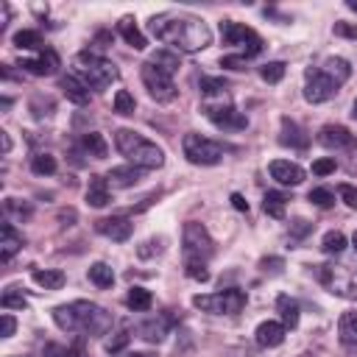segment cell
I'll return each instance as SVG.
<instances>
[{
  "mask_svg": "<svg viewBox=\"0 0 357 357\" xmlns=\"http://www.w3.org/2000/svg\"><path fill=\"white\" fill-rule=\"evenodd\" d=\"M307 198H310V204H315V206H321V209H329V206L335 204V192H332L329 187H312Z\"/></svg>",
  "mask_w": 357,
  "mask_h": 357,
  "instance_id": "cell-39",
  "label": "cell"
},
{
  "mask_svg": "<svg viewBox=\"0 0 357 357\" xmlns=\"http://www.w3.org/2000/svg\"><path fill=\"white\" fill-rule=\"evenodd\" d=\"M268 170H271V178H276L279 184H287V187H296L304 181V167H298L290 159H273Z\"/></svg>",
  "mask_w": 357,
  "mask_h": 357,
  "instance_id": "cell-17",
  "label": "cell"
},
{
  "mask_svg": "<svg viewBox=\"0 0 357 357\" xmlns=\"http://www.w3.org/2000/svg\"><path fill=\"white\" fill-rule=\"evenodd\" d=\"M59 89L64 92V98L70 100V103H75V106H86L89 103V98H92V92H89V86L75 75V73H67V75H61V81H59Z\"/></svg>",
  "mask_w": 357,
  "mask_h": 357,
  "instance_id": "cell-16",
  "label": "cell"
},
{
  "mask_svg": "<svg viewBox=\"0 0 357 357\" xmlns=\"http://www.w3.org/2000/svg\"><path fill=\"white\" fill-rule=\"evenodd\" d=\"M151 304H153V296L145 287H131L126 296V307L134 312H145V310H151Z\"/></svg>",
  "mask_w": 357,
  "mask_h": 357,
  "instance_id": "cell-31",
  "label": "cell"
},
{
  "mask_svg": "<svg viewBox=\"0 0 357 357\" xmlns=\"http://www.w3.org/2000/svg\"><path fill=\"white\" fill-rule=\"evenodd\" d=\"M165 335H167V318H165V315L151 318V321H145V324L139 326V337L148 340V343H162Z\"/></svg>",
  "mask_w": 357,
  "mask_h": 357,
  "instance_id": "cell-27",
  "label": "cell"
},
{
  "mask_svg": "<svg viewBox=\"0 0 357 357\" xmlns=\"http://www.w3.org/2000/svg\"><path fill=\"white\" fill-rule=\"evenodd\" d=\"M31 279L39 284V287H45V290H61L64 287V282H67V276H64V271H59V268H36L33 273H31Z\"/></svg>",
  "mask_w": 357,
  "mask_h": 357,
  "instance_id": "cell-25",
  "label": "cell"
},
{
  "mask_svg": "<svg viewBox=\"0 0 357 357\" xmlns=\"http://www.w3.org/2000/svg\"><path fill=\"white\" fill-rule=\"evenodd\" d=\"M276 312H279V318H282V326H284V329H296V326H298L301 310H298V301H296V298H290L287 293H282V296L276 298Z\"/></svg>",
  "mask_w": 357,
  "mask_h": 357,
  "instance_id": "cell-22",
  "label": "cell"
},
{
  "mask_svg": "<svg viewBox=\"0 0 357 357\" xmlns=\"http://www.w3.org/2000/svg\"><path fill=\"white\" fill-rule=\"evenodd\" d=\"M304 78H307V84H304V100L307 103H324V100H329L340 89L321 67H307Z\"/></svg>",
  "mask_w": 357,
  "mask_h": 357,
  "instance_id": "cell-12",
  "label": "cell"
},
{
  "mask_svg": "<svg viewBox=\"0 0 357 357\" xmlns=\"http://www.w3.org/2000/svg\"><path fill=\"white\" fill-rule=\"evenodd\" d=\"M279 142H282L284 148H298V151H304V148L310 145V137L304 134V128H301L296 120H290V117H282Z\"/></svg>",
  "mask_w": 357,
  "mask_h": 357,
  "instance_id": "cell-19",
  "label": "cell"
},
{
  "mask_svg": "<svg viewBox=\"0 0 357 357\" xmlns=\"http://www.w3.org/2000/svg\"><path fill=\"white\" fill-rule=\"evenodd\" d=\"M318 142H321L324 148H335V151H340V148H357V137H354L346 126H337V123L321 126Z\"/></svg>",
  "mask_w": 357,
  "mask_h": 357,
  "instance_id": "cell-13",
  "label": "cell"
},
{
  "mask_svg": "<svg viewBox=\"0 0 357 357\" xmlns=\"http://www.w3.org/2000/svg\"><path fill=\"white\" fill-rule=\"evenodd\" d=\"M287 192H279V190H268L265 192V198H262V209H265V215H271V218H284V206H287Z\"/></svg>",
  "mask_w": 357,
  "mask_h": 357,
  "instance_id": "cell-28",
  "label": "cell"
},
{
  "mask_svg": "<svg viewBox=\"0 0 357 357\" xmlns=\"http://www.w3.org/2000/svg\"><path fill=\"white\" fill-rule=\"evenodd\" d=\"M351 114H354V120H357V100H354V106H351Z\"/></svg>",
  "mask_w": 357,
  "mask_h": 357,
  "instance_id": "cell-57",
  "label": "cell"
},
{
  "mask_svg": "<svg viewBox=\"0 0 357 357\" xmlns=\"http://www.w3.org/2000/svg\"><path fill=\"white\" fill-rule=\"evenodd\" d=\"M14 45L20 50H45V42H42V33L39 31H31V28H22L14 33Z\"/></svg>",
  "mask_w": 357,
  "mask_h": 357,
  "instance_id": "cell-32",
  "label": "cell"
},
{
  "mask_svg": "<svg viewBox=\"0 0 357 357\" xmlns=\"http://www.w3.org/2000/svg\"><path fill=\"white\" fill-rule=\"evenodd\" d=\"M340 332H343V340L357 337V312H346L340 318Z\"/></svg>",
  "mask_w": 357,
  "mask_h": 357,
  "instance_id": "cell-43",
  "label": "cell"
},
{
  "mask_svg": "<svg viewBox=\"0 0 357 357\" xmlns=\"http://www.w3.org/2000/svg\"><path fill=\"white\" fill-rule=\"evenodd\" d=\"M337 195H340V201H343L349 209H357V187H351V184H337Z\"/></svg>",
  "mask_w": 357,
  "mask_h": 357,
  "instance_id": "cell-46",
  "label": "cell"
},
{
  "mask_svg": "<svg viewBox=\"0 0 357 357\" xmlns=\"http://www.w3.org/2000/svg\"><path fill=\"white\" fill-rule=\"evenodd\" d=\"M181 251H184V259H201V262H206L215 254V243H212L209 231L201 223L187 220L184 229H181Z\"/></svg>",
  "mask_w": 357,
  "mask_h": 357,
  "instance_id": "cell-10",
  "label": "cell"
},
{
  "mask_svg": "<svg viewBox=\"0 0 357 357\" xmlns=\"http://www.w3.org/2000/svg\"><path fill=\"white\" fill-rule=\"evenodd\" d=\"M95 229H98L103 237L114 240V243H126V240L131 237V231H134V223H131L128 218L114 215V218H100V220L95 223Z\"/></svg>",
  "mask_w": 357,
  "mask_h": 357,
  "instance_id": "cell-14",
  "label": "cell"
},
{
  "mask_svg": "<svg viewBox=\"0 0 357 357\" xmlns=\"http://www.w3.org/2000/svg\"><path fill=\"white\" fill-rule=\"evenodd\" d=\"M335 33H337V36L357 39V25H349V22H335Z\"/></svg>",
  "mask_w": 357,
  "mask_h": 357,
  "instance_id": "cell-52",
  "label": "cell"
},
{
  "mask_svg": "<svg viewBox=\"0 0 357 357\" xmlns=\"http://www.w3.org/2000/svg\"><path fill=\"white\" fill-rule=\"evenodd\" d=\"M20 67H22L25 73H31V75H53V73L59 70V56H56V50L45 47V50H39V56L22 59Z\"/></svg>",
  "mask_w": 357,
  "mask_h": 357,
  "instance_id": "cell-15",
  "label": "cell"
},
{
  "mask_svg": "<svg viewBox=\"0 0 357 357\" xmlns=\"http://www.w3.org/2000/svg\"><path fill=\"white\" fill-rule=\"evenodd\" d=\"M0 304H3V310H25V307H28V301H25V296H22V293H17L14 287H8V290L3 293V298H0Z\"/></svg>",
  "mask_w": 357,
  "mask_h": 357,
  "instance_id": "cell-41",
  "label": "cell"
},
{
  "mask_svg": "<svg viewBox=\"0 0 357 357\" xmlns=\"http://www.w3.org/2000/svg\"><path fill=\"white\" fill-rule=\"evenodd\" d=\"M259 75H262V81H268V84H279V81L284 78V61H268V64H262Z\"/></svg>",
  "mask_w": 357,
  "mask_h": 357,
  "instance_id": "cell-40",
  "label": "cell"
},
{
  "mask_svg": "<svg viewBox=\"0 0 357 357\" xmlns=\"http://www.w3.org/2000/svg\"><path fill=\"white\" fill-rule=\"evenodd\" d=\"M201 112L223 131H240L248 126V117L240 114L234 106H231V95L229 89H220V92H212V95H204L201 100Z\"/></svg>",
  "mask_w": 357,
  "mask_h": 357,
  "instance_id": "cell-5",
  "label": "cell"
},
{
  "mask_svg": "<svg viewBox=\"0 0 357 357\" xmlns=\"http://www.w3.org/2000/svg\"><path fill=\"white\" fill-rule=\"evenodd\" d=\"M162 251H165L162 240H145V243L137 248V254H139L142 259H148V257H153V254H162Z\"/></svg>",
  "mask_w": 357,
  "mask_h": 357,
  "instance_id": "cell-48",
  "label": "cell"
},
{
  "mask_svg": "<svg viewBox=\"0 0 357 357\" xmlns=\"http://www.w3.org/2000/svg\"><path fill=\"white\" fill-rule=\"evenodd\" d=\"M301 357H310V354H301Z\"/></svg>",
  "mask_w": 357,
  "mask_h": 357,
  "instance_id": "cell-59",
  "label": "cell"
},
{
  "mask_svg": "<svg viewBox=\"0 0 357 357\" xmlns=\"http://www.w3.org/2000/svg\"><path fill=\"white\" fill-rule=\"evenodd\" d=\"M337 86H343L346 81H349V75H351V64L346 61V59H340V56H329L326 61H324V67H321Z\"/></svg>",
  "mask_w": 357,
  "mask_h": 357,
  "instance_id": "cell-26",
  "label": "cell"
},
{
  "mask_svg": "<svg viewBox=\"0 0 357 357\" xmlns=\"http://www.w3.org/2000/svg\"><path fill=\"white\" fill-rule=\"evenodd\" d=\"M11 357H17V354H11Z\"/></svg>",
  "mask_w": 357,
  "mask_h": 357,
  "instance_id": "cell-60",
  "label": "cell"
},
{
  "mask_svg": "<svg viewBox=\"0 0 357 357\" xmlns=\"http://www.w3.org/2000/svg\"><path fill=\"white\" fill-rule=\"evenodd\" d=\"M117 33L134 47V50H145L148 47V39L142 36V31L137 28V22H134V17H123L120 22H117Z\"/></svg>",
  "mask_w": 357,
  "mask_h": 357,
  "instance_id": "cell-24",
  "label": "cell"
},
{
  "mask_svg": "<svg viewBox=\"0 0 357 357\" xmlns=\"http://www.w3.org/2000/svg\"><path fill=\"white\" fill-rule=\"evenodd\" d=\"M192 307H198L201 312H209V315H237L245 307V293L240 287H229L220 293L192 296Z\"/></svg>",
  "mask_w": 357,
  "mask_h": 357,
  "instance_id": "cell-7",
  "label": "cell"
},
{
  "mask_svg": "<svg viewBox=\"0 0 357 357\" xmlns=\"http://www.w3.org/2000/svg\"><path fill=\"white\" fill-rule=\"evenodd\" d=\"M0 324H3V329H0V337H11V335H14V329H17V321H14V315L3 312Z\"/></svg>",
  "mask_w": 357,
  "mask_h": 357,
  "instance_id": "cell-50",
  "label": "cell"
},
{
  "mask_svg": "<svg viewBox=\"0 0 357 357\" xmlns=\"http://www.w3.org/2000/svg\"><path fill=\"white\" fill-rule=\"evenodd\" d=\"M139 75H142V84H145V89H148V95L156 100V103H170L176 95H178V89H176V84H173V78L167 75V73H162V70H156L151 61H145L142 64V70H139Z\"/></svg>",
  "mask_w": 357,
  "mask_h": 357,
  "instance_id": "cell-11",
  "label": "cell"
},
{
  "mask_svg": "<svg viewBox=\"0 0 357 357\" xmlns=\"http://www.w3.org/2000/svg\"><path fill=\"white\" fill-rule=\"evenodd\" d=\"M139 178H142V167H137V165H120V167H112V170L106 173L109 187H117V190L134 187Z\"/></svg>",
  "mask_w": 357,
  "mask_h": 357,
  "instance_id": "cell-20",
  "label": "cell"
},
{
  "mask_svg": "<svg viewBox=\"0 0 357 357\" xmlns=\"http://www.w3.org/2000/svg\"><path fill=\"white\" fill-rule=\"evenodd\" d=\"M128 357H156V354H151V351H134V354H128Z\"/></svg>",
  "mask_w": 357,
  "mask_h": 357,
  "instance_id": "cell-56",
  "label": "cell"
},
{
  "mask_svg": "<svg viewBox=\"0 0 357 357\" xmlns=\"http://www.w3.org/2000/svg\"><path fill=\"white\" fill-rule=\"evenodd\" d=\"M86 276H89V282L98 284V287H112V284H114V271H112L106 262H95V265H89Z\"/></svg>",
  "mask_w": 357,
  "mask_h": 357,
  "instance_id": "cell-33",
  "label": "cell"
},
{
  "mask_svg": "<svg viewBox=\"0 0 357 357\" xmlns=\"http://www.w3.org/2000/svg\"><path fill=\"white\" fill-rule=\"evenodd\" d=\"M0 139H3V153H8V151H11V137H8V131H0Z\"/></svg>",
  "mask_w": 357,
  "mask_h": 357,
  "instance_id": "cell-54",
  "label": "cell"
},
{
  "mask_svg": "<svg viewBox=\"0 0 357 357\" xmlns=\"http://www.w3.org/2000/svg\"><path fill=\"white\" fill-rule=\"evenodd\" d=\"M148 61H151L156 70L167 73L170 78H173V73L181 67V61H178V53H173V50H156V53H151V56H148Z\"/></svg>",
  "mask_w": 357,
  "mask_h": 357,
  "instance_id": "cell-29",
  "label": "cell"
},
{
  "mask_svg": "<svg viewBox=\"0 0 357 357\" xmlns=\"http://www.w3.org/2000/svg\"><path fill=\"white\" fill-rule=\"evenodd\" d=\"M56 156H50V153H36V156H31V170L36 173V176H53L56 173Z\"/></svg>",
  "mask_w": 357,
  "mask_h": 357,
  "instance_id": "cell-36",
  "label": "cell"
},
{
  "mask_svg": "<svg viewBox=\"0 0 357 357\" xmlns=\"http://www.w3.org/2000/svg\"><path fill=\"white\" fill-rule=\"evenodd\" d=\"M346 8H349V11H354V14H357V0H346Z\"/></svg>",
  "mask_w": 357,
  "mask_h": 357,
  "instance_id": "cell-55",
  "label": "cell"
},
{
  "mask_svg": "<svg viewBox=\"0 0 357 357\" xmlns=\"http://www.w3.org/2000/svg\"><path fill=\"white\" fill-rule=\"evenodd\" d=\"M114 148L120 151V156L128 159V165H137L142 170H156L165 165V151L145 139L142 134L131 131V128H117L114 131Z\"/></svg>",
  "mask_w": 357,
  "mask_h": 357,
  "instance_id": "cell-3",
  "label": "cell"
},
{
  "mask_svg": "<svg viewBox=\"0 0 357 357\" xmlns=\"http://www.w3.org/2000/svg\"><path fill=\"white\" fill-rule=\"evenodd\" d=\"M109 201H112L109 181H106L103 176H92V178H89V187H86V204L95 206V209H100V206H106Z\"/></svg>",
  "mask_w": 357,
  "mask_h": 357,
  "instance_id": "cell-23",
  "label": "cell"
},
{
  "mask_svg": "<svg viewBox=\"0 0 357 357\" xmlns=\"http://www.w3.org/2000/svg\"><path fill=\"white\" fill-rule=\"evenodd\" d=\"M3 209H6V215H14L20 220H28L33 215V206L28 201H17V198H6L3 201Z\"/></svg>",
  "mask_w": 357,
  "mask_h": 357,
  "instance_id": "cell-37",
  "label": "cell"
},
{
  "mask_svg": "<svg viewBox=\"0 0 357 357\" xmlns=\"http://www.w3.org/2000/svg\"><path fill=\"white\" fill-rule=\"evenodd\" d=\"M75 75H78L89 89L103 92L106 86H112V81H117L120 70H117L109 59H103V56H98V53H92V50H81V53L75 56Z\"/></svg>",
  "mask_w": 357,
  "mask_h": 357,
  "instance_id": "cell-4",
  "label": "cell"
},
{
  "mask_svg": "<svg viewBox=\"0 0 357 357\" xmlns=\"http://www.w3.org/2000/svg\"><path fill=\"white\" fill-rule=\"evenodd\" d=\"M220 67H226V70H245V67H248V56H243V53L223 56V59H220Z\"/></svg>",
  "mask_w": 357,
  "mask_h": 357,
  "instance_id": "cell-44",
  "label": "cell"
},
{
  "mask_svg": "<svg viewBox=\"0 0 357 357\" xmlns=\"http://www.w3.org/2000/svg\"><path fill=\"white\" fill-rule=\"evenodd\" d=\"M220 36H223L226 45L240 47L243 56H259L262 47H265L262 36H259L254 28H248V25H243V22H234V20H223V22H220Z\"/></svg>",
  "mask_w": 357,
  "mask_h": 357,
  "instance_id": "cell-8",
  "label": "cell"
},
{
  "mask_svg": "<svg viewBox=\"0 0 357 357\" xmlns=\"http://www.w3.org/2000/svg\"><path fill=\"white\" fill-rule=\"evenodd\" d=\"M343 248H346V234L343 231H326L324 234V240H321V251L324 254L337 257V254H343Z\"/></svg>",
  "mask_w": 357,
  "mask_h": 357,
  "instance_id": "cell-34",
  "label": "cell"
},
{
  "mask_svg": "<svg viewBox=\"0 0 357 357\" xmlns=\"http://www.w3.org/2000/svg\"><path fill=\"white\" fill-rule=\"evenodd\" d=\"M53 321L59 324V329L64 332H78L81 337H103L112 332V312H106L100 304L95 301H73V304H59L53 310Z\"/></svg>",
  "mask_w": 357,
  "mask_h": 357,
  "instance_id": "cell-2",
  "label": "cell"
},
{
  "mask_svg": "<svg viewBox=\"0 0 357 357\" xmlns=\"http://www.w3.org/2000/svg\"><path fill=\"white\" fill-rule=\"evenodd\" d=\"M112 109H114L117 114L128 117V114H134L137 100H134V95H131L128 89H117V95H114V100H112Z\"/></svg>",
  "mask_w": 357,
  "mask_h": 357,
  "instance_id": "cell-35",
  "label": "cell"
},
{
  "mask_svg": "<svg viewBox=\"0 0 357 357\" xmlns=\"http://www.w3.org/2000/svg\"><path fill=\"white\" fill-rule=\"evenodd\" d=\"M22 245H25V237H22V234H20V231L6 220V223H3V240H0V259H3V262H8V259H11Z\"/></svg>",
  "mask_w": 357,
  "mask_h": 357,
  "instance_id": "cell-21",
  "label": "cell"
},
{
  "mask_svg": "<svg viewBox=\"0 0 357 357\" xmlns=\"http://www.w3.org/2000/svg\"><path fill=\"white\" fill-rule=\"evenodd\" d=\"M284 335H287V329L282 326V321H262V324L257 326V332H254V337H257V343H259L262 349H276V346H282V343H284Z\"/></svg>",
  "mask_w": 357,
  "mask_h": 357,
  "instance_id": "cell-18",
  "label": "cell"
},
{
  "mask_svg": "<svg viewBox=\"0 0 357 357\" xmlns=\"http://www.w3.org/2000/svg\"><path fill=\"white\" fill-rule=\"evenodd\" d=\"M81 145H84V151H86L89 156H95V159H106V153H109V145H106L103 134H98V131H86V134L81 137Z\"/></svg>",
  "mask_w": 357,
  "mask_h": 357,
  "instance_id": "cell-30",
  "label": "cell"
},
{
  "mask_svg": "<svg viewBox=\"0 0 357 357\" xmlns=\"http://www.w3.org/2000/svg\"><path fill=\"white\" fill-rule=\"evenodd\" d=\"M231 206H234L237 212H248V201H245L240 192H231Z\"/></svg>",
  "mask_w": 357,
  "mask_h": 357,
  "instance_id": "cell-53",
  "label": "cell"
},
{
  "mask_svg": "<svg viewBox=\"0 0 357 357\" xmlns=\"http://www.w3.org/2000/svg\"><path fill=\"white\" fill-rule=\"evenodd\" d=\"M45 357H70V346L47 343V346H45Z\"/></svg>",
  "mask_w": 357,
  "mask_h": 357,
  "instance_id": "cell-51",
  "label": "cell"
},
{
  "mask_svg": "<svg viewBox=\"0 0 357 357\" xmlns=\"http://www.w3.org/2000/svg\"><path fill=\"white\" fill-rule=\"evenodd\" d=\"M310 231H312V223L304 220V218H296V220L290 223V237H293V240H301V237H307Z\"/></svg>",
  "mask_w": 357,
  "mask_h": 357,
  "instance_id": "cell-47",
  "label": "cell"
},
{
  "mask_svg": "<svg viewBox=\"0 0 357 357\" xmlns=\"http://www.w3.org/2000/svg\"><path fill=\"white\" fill-rule=\"evenodd\" d=\"M181 151H184V156H187L190 165H201V167L218 165L223 159V145L215 142V139H206L201 134H184Z\"/></svg>",
  "mask_w": 357,
  "mask_h": 357,
  "instance_id": "cell-9",
  "label": "cell"
},
{
  "mask_svg": "<svg viewBox=\"0 0 357 357\" xmlns=\"http://www.w3.org/2000/svg\"><path fill=\"white\" fill-rule=\"evenodd\" d=\"M351 243H354V251H357V231H354V237H351Z\"/></svg>",
  "mask_w": 357,
  "mask_h": 357,
  "instance_id": "cell-58",
  "label": "cell"
},
{
  "mask_svg": "<svg viewBox=\"0 0 357 357\" xmlns=\"http://www.w3.org/2000/svg\"><path fill=\"white\" fill-rule=\"evenodd\" d=\"M184 273H187L192 282H209V268H206V262H201V259H184Z\"/></svg>",
  "mask_w": 357,
  "mask_h": 357,
  "instance_id": "cell-38",
  "label": "cell"
},
{
  "mask_svg": "<svg viewBox=\"0 0 357 357\" xmlns=\"http://www.w3.org/2000/svg\"><path fill=\"white\" fill-rule=\"evenodd\" d=\"M148 28H151V33L159 42L181 50V53H198V50H204V47L212 45L209 25L201 17L187 14V11H165V14H156V17H151Z\"/></svg>",
  "mask_w": 357,
  "mask_h": 357,
  "instance_id": "cell-1",
  "label": "cell"
},
{
  "mask_svg": "<svg viewBox=\"0 0 357 357\" xmlns=\"http://www.w3.org/2000/svg\"><path fill=\"white\" fill-rule=\"evenodd\" d=\"M318 279L321 284L337 296V298H349L354 301L357 298V268L354 265H346V262H326L318 268Z\"/></svg>",
  "mask_w": 357,
  "mask_h": 357,
  "instance_id": "cell-6",
  "label": "cell"
},
{
  "mask_svg": "<svg viewBox=\"0 0 357 357\" xmlns=\"http://www.w3.org/2000/svg\"><path fill=\"white\" fill-rule=\"evenodd\" d=\"M128 340H131V332L128 329H120V332H114V337H109L106 340V351H120L123 346H128Z\"/></svg>",
  "mask_w": 357,
  "mask_h": 357,
  "instance_id": "cell-42",
  "label": "cell"
},
{
  "mask_svg": "<svg viewBox=\"0 0 357 357\" xmlns=\"http://www.w3.org/2000/svg\"><path fill=\"white\" fill-rule=\"evenodd\" d=\"M259 268H262L265 273H279V271L284 268V259H279V257H265V259H259Z\"/></svg>",
  "mask_w": 357,
  "mask_h": 357,
  "instance_id": "cell-49",
  "label": "cell"
},
{
  "mask_svg": "<svg viewBox=\"0 0 357 357\" xmlns=\"http://www.w3.org/2000/svg\"><path fill=\"white\" fill-rule=\"evenodd\" d=\"M335 167H337L335 156H324V159H315L312 162V173L315 176H329V173H335Z\"/></svg>",
  "mask_w": 357,
  "mask_h": 357,
  "instance_id": "cell-45",
  "label": "cell"
}]
</instances>
